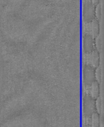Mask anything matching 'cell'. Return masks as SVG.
<instances>
[{
	"mask_svg": "<svg viewBox=\"0 0 104 127\" xmlns=\"http://www.w3.org/2000/svg\"><path fill=\"white\" fill-rule=\"evenodd\" d=\"M96 100L88 93L84 94L82 101V113L84 117L90 118L92 114L97 111Z\"/></svg>",
	"mask_w": 104,
	"mask_h": 127,
	"instance_id": "6da1fadb",
	"label": "cell"
},
{
	"mask_svg": "<svg viewBox=\"0 0 104 127\" xmlns=\"http://www.w3.org/2000/svg\"><path fill=\"white\" fill-rule=\"evenodd\" d=\"M82 79L85 86L88 88L90 87L97 80L96 69L92 65L85 64L83 67Z\"/></svg>",
	"mask_w": 104,
	"mask_h": 127,
	"instance_id": "7a4b0ae2",
	"label": "cell"
},
{
	"mask_svg": "<svg viewBox=\"0 0 104 127\" xmlns=\"http://www.w3.org/2000/svg\"><path fill=\"white\" fill-rule=\"evenodd\" d=\"M87 63L86 64H89L96 69H97L100 65V56L98 52L93 51L92 52L87 54Z\"/></svg>",
	"mask_w": 104,
	"mask_h": 127,
	"instance_id": "3957f363",
	"label": "cell"
},
{
	"mask_svg": "<svg viewBox=\"0 0 104 127\" xmlns=\"http://www.w3.org/2000/svg\"><path fill=\"white\" fill-rule=\"evenodd\" d=\"M88 88L89 89V92L88 94H90L94 99L97 100L99 97L100 94V84L97 79Z\"/></svg>",
	"mask_w": 104,
	"mask_h": 127,
	"instance_id": "277c9868",
	"label": "cell"
},
{
	"mask_svg": "<svg viewBox=\"0 0 104 127\" xmlns=\"http://www.w3.org/2000/svg\"><path fill=\"white\" fill-rule=\"evenodd\" d=\"M91 127H100V116L98 111L94 112L90 117Z\"/></svg>",
	"mask_w": 104,
	"mask_h": 127,
	"instance_id": "5b68a950",
	"label": "cell"
},
{
	"mask_svg": "<svg viewBox=\"0 0 104 127\" xmlns=\"http://www.w3.org/2000/svg\"><path fill=\"white\" fill-rule=\"evenodd\" d=\"M83 127H91L90 124H86V125H84Z\"/></svg>",
	"mask_w": 104,
	"mask_h": 127,
	"instance_id": "8992f818",
	"label": "cell"
}]
</instances>
